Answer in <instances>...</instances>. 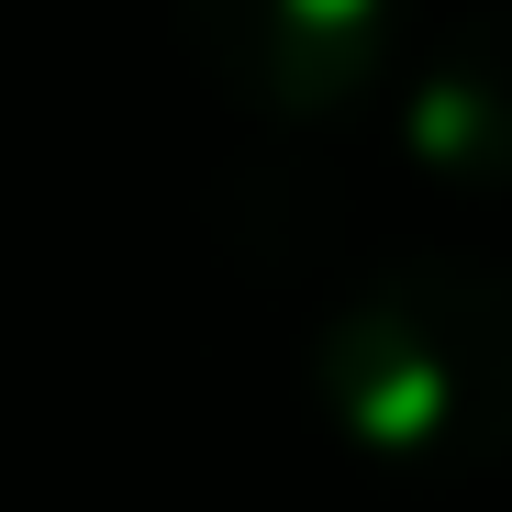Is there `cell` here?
<instances>
[{
    "label": "cell",
    "mask_w": 512,
    "mask_h": 512,
    "mask_svg": "<svg viewBox=\"0 0 512 512\" xmlns=\"http://www.w3.org/2000/svg\"><path fill=\"white\" fill-rule=\"evenodd\" d=\"M312 401L390 479L512 468V268L401 245L312 312Z\"/></svg>",
    "instance_id": "6da1fadb"
},
{
    "label": "cell",
    "mask_w": 512,
    "mask_h": 512,
    "mask_svg": "<svg viewBox=\"0 0 512 512\" xmlns=\"http://www.w3.org/2000/svg\"><path fill=\"white\" fill-rule=\"evenodd\" d=\"M167 23L245 123H334L423 34L412 0H167Z\"/></svg>",
    "instance_id": "7a4b0ae2"
},
{
    "label": "cell",
    "mask_w": 512,
    "mask_h": 512,
    "mask_svg": "<svg viewBox=\"0 0 512 512\" xmlns=\"http://www.w3.org/2000/svg\"><path fill=\"white\" fill-rule=\"evenodd\" d=\"M401 56H412L401 67V145H412V167L446 179V190L501 201L512 190V0H457Z\"/></svg>",
    "instance_id": "3957f363"
}]
</instances>
